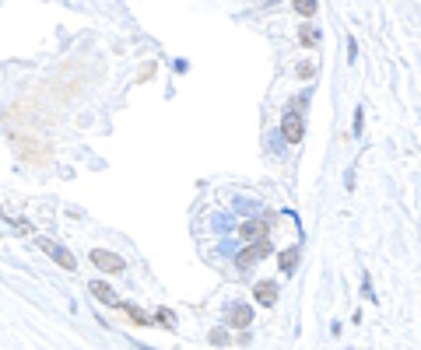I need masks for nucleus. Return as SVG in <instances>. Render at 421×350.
Returning <instances> with one entry per match:
<instances>
[{
    "label": "nucleus",
    "mask_w": 421,
    "mask_h": 350,
    "mask_svg": "<svg viewBox=\"0 0 421 350\" xmlns=\"http://www.w3.org/2000/svg\"><path fill=\"white\" fill-rule=\"evenodd\" d=\"M91 263L102 270V273H123L127 270V259L120 252H109V249H91Z\"/></svg>",
    "instance_id": "1"
},
{
    "label": "nucleus",
    "mask_w": 421,
    "mask_h": 350,
    "mask_svg": "<svg viewBox=\"0 0 421 350\" xmlns=\"http://www.w3.org/2000/svg\"><path fill=\"white\" fill-rule=\"evenodd\" d=\"M281 133H285V140H288V144H302V137H305L302 112H295V109H288V112H285V120H281Z\"/></svg>",
    "instance_id": "2"
},
{
    "label": "nucleus",
    "mask_w": 421,
    "mask_h": 350,
    "mask_svg": "<svg viewBox=\"0 0 421 350\" xmlns=\"http://www.w3.org/2000/svg\"><path fill=\"white\" fill-rule=\"evenodd\" d=\"M271 256V239H263V242H253V246H246L242 252H239V266H256L260 259H267Z\"/></svg>",
    "instance_id": "3"
},
{
    "label": "nucleus",
    "mask_w": 421,
    "mask_h": 350,
    "mask_svg": "<svg viewBox=\"0 0 421 350\" xmlns=\"http://www.w3.org/2000/svg\"><path fill=\"white\" fill-rule=\"evenodd\" d=\"M249 322H253V308L249 305H232L225 312V326L229 329H249Z\"/></svg>",
    "instance_id": "4"
},
{
    "label": "nucleus",
    "mask_w": 421,
    "mask_h": 350,
    "mask_svg": "<svg viewBox=\"0 0 421 350\" xmlns=\"http://www.w3.org/2000/svg\"><path fill=\"white\" fill-rule=\"evenodd\" d=\"M239 239L249 242V246H253V242H263V239H267V221L260 217V221H246V224H239Z\"/></svg>",
    "instance_id": "5"
},
{
    "label": "nucleus",
    "mask_w": 421,
    "mask_h": 350,
    "mask_svg": "<svg viewBox=\"0 0 421 350\" xmlns=\"http://www.w3.org/2000/svg\"><path fill=\"white\" fill-rule=\"evenodd\" d=\"M88 291H91V295H95L102 305H113V308H120V305H123V302L116 298V291H113L109 284H102V280H91V284H88Z\"/></svg>",
    "instance_id": "6"
},
{
    "label": "nucleus",
    "mask_w": 421,
    "mask_h": 350,
    "mask_svg": "<svg viewBox=\"0 0 421 350\" xmlns=\"http://www.w3.org/2000/svg\"><path fill=\"white\" fill-rule=\"evenodd\" d=\"M253 298H256L260 305L271 308V305L278 302V284H274V280H260V284L253 287Z\"/></svg>",
    "instance_id": "7"
},
{
    "label": "nucleus",
    "mask_w": 421,
    "mask_h": 350,
    "mask_svg": "<svg viewBox=\"0 0 421 350\" xmlns=\"http://www.w3.org/2000/svg\"><path fill=\"white\" fill-rule=\"evenodd\" d=\"M39 246H42V252H49V256H53V259H57V263H60V266H64V270H74V266H78V263H74V256H71V252H67V249H60V246H57V242H46V239H42V242H39Z\"/></svg>",
    "instance_id": "8"
},
{
    "label": "nucleus",
    "mask_w": 421,
    "mask_h": 350,
    "mask_svg": "<svg viewBox=\"0 0 421 350\" xmlns=\"http://www.w3.org/2000/svg\"><path fill=\"white\" fill-rule=\"evenodd\" d=\"M120 308H123V312L130 315V322H137V326H151V322H154V315H147V312H141L137 305H127V302H123Z\"/></svg>",
    "instance_id": "9"
},
{
    "label": "nucleus",
    "mask_w": 421,
    "mask_h": 350,
    "mask_svg": "<svg viewBox=\"0 0 421 350\" xmlns=\"http://www.w3.org/2000/svg\"><path fill=\"white\" fill-rule=\"evenodd\" d=\"M295 266H298V249L292 246V249H285V252H281V273H292Z\"/></svg>",
    "instance_id": "10"
},
{
    "label": "nucleus",
    "mask_w": 421,
    "mask_h": 350,
    "mask_svg": "<svg viewBox=\"0 0 421 350\" xmlns=\"http://www.w3.org/2000/svg\"><path fill=\"white\" fill-rule=\"evenodd\" d=\"M298 42H302V46H316V42H320V28H316V25H305V28L298 32Z\"/></svg>",
    "instance_id": "11"
},
{
    "label": "nucleus",
    "mask_w": 421,
    "mask_h": 350,
    "mask_svg": "<svg viewBox=\"0 0 421 350\" xmlns=\"http://www.w3.org/2000/svg\"><path fill=\"white\" fill-rule=\"evenodd\" d=\"M292 8H295V11L302 15V18H312L316 11H320V4H316V0H295Z\"/></svg>",
    "instance_id": "12"
},
{
    "label": "nucleus",
    "mask_w": 421,
    "mask_h": 350,
    "mask_svg": "<svg viewBox=\"0 0 421 350\" xmlns=\"http://www.w3.org/2000/svg\"><path fill=\"white\" fill-rule=\"evenodd\" d=\"M295 74H298V77H305V81H309V77H312V74H316V64H298V67H295Z\"/></svg>",
    "instance_id": "13"
},
{
    "label": "nucleus",
    "mask_w": 421,
    "mask_h": 350,
    "mask_svg": "<svg viewBox=\"0 0 421 350\" xmlns=\"http://www.w3.org/2000/svg\"><path fill=\"white\" fill-rule=\"evenodd\" d=\"M210 340H215V343H225V340H229V329H215V333H210Z\"/></svg>",
    "instance_id": "14"
}]
</instances>
